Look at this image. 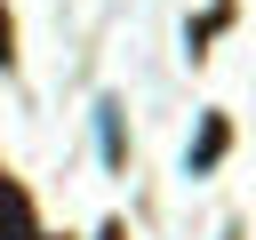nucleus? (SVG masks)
Here are the masks:
<instances>
[{
  "mask_svg": "<svg viewBox=\"0 0 256 240\" xmlns=\"http://www.w3.org/2000/svg\"><path fill=\"white\" fill-rule=\"evenodd\" d=\"M0 240H48V232L32 224V192H24L16 176H0Z\"/></svg>",
  "mask_w": 256,
  "mask_h": 240,
  "instance_id": "1",
  "label": "nucleus"
},
{
  "mask_svg": "<svg viewBox=\"0 0 256 240\" xmlns=\"http://www.w3.org/2000/svg\"><path fill=\"white\" fill-rule=\"evenodd\" d=\"M224 144H232V120L208 112V120H200V144H192V176H208V168L224 160Z\"/></svg>",
  "mask_w": 256,
  "mask_h": 240,
  "instance_id": "2",
  "label": "nucleus"
},
{
  "mask_svg": "<svg viewBox=\"0 0 256 240\" xmlns=\"http://www.w3.org/2000/svg\"><path fill=\"white\" fill-rule=\"evenodd\" d=\"M224 24H232V0H224V8H208V16H200V24H192V56H200V40H216V32H224Z\"/></svg>",
  "mask_w": 256,
  "mask_h": 240,
  "instance_id": "3",
  "label": "nucleus"
},
{
  "mask_svg": "<svg viewBox=\"0 0 256 240\" xmlns=\"http://www.w3.org/2000/svg\"><path fill=\"white\" fill-rule=\"evenodd\" d=\"M8 40H16V24H8V8H0V64H16V48H8Z\"/></svg>",
  "mask_w": 256,
  "mask_h": 240,
  "instance_id": "4",
  "label": "nucleus"
},
{
  "mask_svg": "<svg viewBox=\"0 0 256 240\" xmlns=\"http://www.w3.org/2000/svg\"><path fill=\"white\" fill-rule=\"evenodd\" d=\"M96 240H128V232H120V224H104V232H96Z\"/></svg>",
  "mask_w": 256,
  "mask_h": 240,
  "instance_id": "5",
  "label": "nucleus"
}]
</instances>
